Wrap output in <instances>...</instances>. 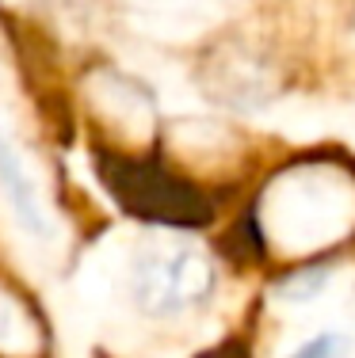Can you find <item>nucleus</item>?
<instances>
[{
    "label": "nucleus",
    "instance_id": "1",
    "mask_svg": "<svg viewBox=\"0 0 355 358\" xmlns=\"http://www.w3.org/2000/svg\"><path fill=\"white\" fill-rule=\"evenodd\" d=\"M264 248L286 259H325L355 236V172L340 157H298L252 202Z\"/></svg>",
    "mask_w": 355,
    "mask_h": 358
},
{
    "label": "nucleus",
    "instance_id": "2",
    "mask_svg": "<svg viewBox=\"0 0 355 358\" xmlns=\"http://www.w3.org/2000/svg\"><path fill=\"white\" fill-rule=\"evenodd\" d=\"M130 301L149 320H183L207 309L218 289V267L191 241H149L130 259Z\"/></svg>",
    "mask_w": 355,
    "mask_h": 358
},
{
    "label": "nucleus",
    "instance_id": "3",
    "mask_svg": "<svg viewBox=\"0 0 355 358\" xmlns=\"http://www.w3.org/2000/svg\"><path fill=\"white\" fill-rule=\"evenodd\" d=\"M107 191L118 199L126 214L172 229H199L210 221V199L191 179L168 172L149 157H104L99 164Z\"/></svg>",
    "mask_w": 355,
    "mask_h": 358
},
{
    "label": "nucleus",
    "instance_id": "4",
    "mask_svg": "<svg viewBox=\"0 0 355 358\" xmlns=\"http://www.w3.org/2000/svg\"><path fill=\"white\" fill-rule=\"evenodd\" d=\"M0 358H46V320L27 294L0 275Z\"/></svg>",
    "mask_w": 355,
    "mask_h": 358
},
{
    "label": "nucleus",
    "instance_id": "5",
    "mask_svg": "<svg viewBox=\"0 0 355 358\" xmlns=\"http://www.w3.org/2000/svg\"><path fill=\"white\" fill-rule=\"evenodd\" d=\"M0 187L8 191V202L15 206V217L31 229V233H46V210H42L39 187L31 172L23 168L20 152L12 149V141L0 134Z\"/></svg>",
    "mask_w": 355,
    "mask_h": 358
},
{
    "label": "nucleus",
    "instance_id": "6",
    "mask_svg": "<svg viewBox=\"0 0 355 358\" xmlns=\"http://www.w3.org/2000/svg\"><path fill=\"white\" fill-rule=\"evenodd\" d=\"M328 278H333V263L328 259H302L275 278V297L286 305H309L314 297L325 294Z\"/></svg>",
    "mask_w": 355,
    "mask_h": 358
},
{
    "label": "nucleus",
    "instance_id": "7",
    "mask_svg": "<svg viewBox=\"0 0 355 358\" xmlns=\"http://www.w3.org/2000/svg\"><path fill=\"white\" fill-rule=\"evenodd\" d=\"M141 8H149L157 20L191 27V23H202L214 12V0H141Z\"/></svg>",
    "mask_w": 355,
    "mask_h": 358
},
{
    "label": "nucleus",
    "instance_id": "8",
    "mask_svg": "<svg viewBox=\"0 0 355 358\" xmlns=\"http://www.w3.org/2000/svg\"><path fill=\"white\" fill-rule=\"evenodd\" d=\"M348 351H351V339L336 328H325V331H317V336L302 339L286 358H348Z\"/></svg>",
    "mask_w": 355,
    "mask_h": 358
}]
</instances>
